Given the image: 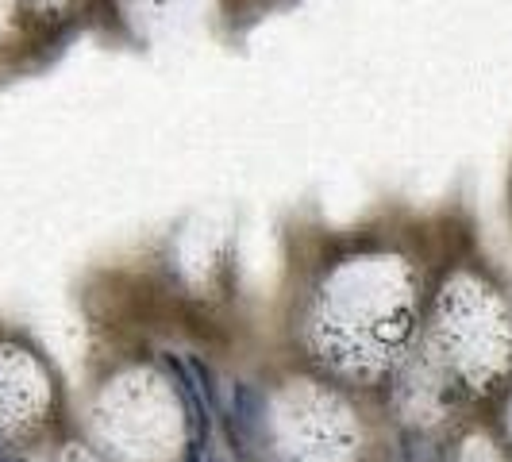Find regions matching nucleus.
<instances>
[{"label":"nucleus","mask_w":512,"mask_h":462,"mask_svg":"<svg viewBox=\"0 0 512 462\" xmlns=\"http://www.w3.org/2000/svg\"><path fill=\"white\" fill-rule=\"evenodd\" d=\"M231 420H235L247 436H258V432H262V420H266V397H262L251 382L231 385Z\"/></svg>","instance_id":"1"},{"label":"nucleus","mask_w":512,"mask_h":462,"mask_svg":"<svg viewBox=\"0 0 512 462\" xmlns=\"http://www.w3.org/2000/svg\"><path fill=\"white\" fill-rule=\"evenodd\" d=\"M0 462H4V459H0Z\"/></svg>","instance_id":"2"}]
</instances>
